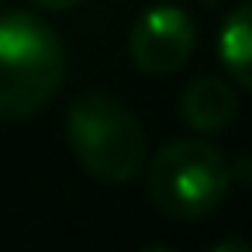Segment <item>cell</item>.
<instances>
[{"label":"cell","instance_id":"obj_1","mask_svg":"<svg viewBox=\"0 0 252 252\" xmlns=\"http://www.w3.org/2000/svg\"><path fill=\"white\" fill-rule=\"evenodd\" d=\"M66 80L59 35L35 14H0V121H25L49 107Z\"/></svg>","mask_w":252,"mask_h":252},{"label":"cell","instance_id":"obj_2","mask_svg":"<svg viewBox=\"0 0 252 252\" xmlns=\"http://www.w3.org/2000/svg\"><path fill=\"white\" fill-rule=\"evenodd\" d=\"M66 138L76 162L104 183H131L145 169V131L138 118L111 94L87 90L69 104Z\"/></svg>","mask_w":252,"mask_h":252},{"label":"cell","instance_id":"obj_3","mask_svg":"<svg viewBox=\"0 0 252 252\" xmlns=\"http://www.w3.org/2000/svg\"><path fill=\"white\" fill-rule=\"evenodd\" d=\"M231 180L235 169L221 149L200 138H176L152 156L145 173V190L162 214L180 221H197L224 200Z\"/></svg>","mask_w":252,"mask_h":252},{"label":"cell","instance_id":"obj_4","mask_svg":"<svg viewBox=\"0 0 252 252\" xmlns=\"http://www.w3.org/2000/svg\"><path fill=\"white\" fill-rule=\"evenodd\" d=\"M193 49H197V28L190 14L180 7H166V4L145 11L128 35L131 63L149 76H169L183 69Z\"/></svg>","mask_w":252,"mask_h":252},{"label":"cell","instance_id":"obj_5","mask_svg":"<svg viewBox=\"0 0 252 252\" xmlns=\"http://www.w3.org/2000/svg\"><path fill=\"white\" fill-rule=\"evenodd\" d=\"M235 114H238V97H235L231 83H224L218 76L193 80L180 97V118L200 135L228 128L235 121Z\"/></svg>","mask_w":252,"mask_h":252},{"label":"cell","instance_id":"obj_6","mask_svg":"<svg viewBox=\"0 0 252 252\" xmlns=\"http://www.w3.org/2000/svg\"><path fill=\"white\" fill-rule=\"evenodd\" d=\"M218 49H221V63L231 73V80L252 90V4H242L228 14Z\"/></svg>","mask_w":252,"mask_h":252},{"label":"cell","instance_id":"obj_7","mask_svg":"<svg viewBox=\"0 0 252 252\" xmlns=\"http://www.w3.org/2000/svg\"><path fill=\"white\" fill-rule=\"evenodd\" d=\"M207 252H252V245L249 242H242V238H221L218 245H211Z\"/></svg>","mask_w":252,"mask_h":252},{"label":"cell","instance_id":"obj_8","mask_svg":"<svg viewBox=\"0 0 252 252\" xmlns=\"http://www.w3.org/2000/svg\"><path fill=\"white\" fill-rule=\"evenodd\" d=\"M32 4H38V7H45V11H69V7L80 4V0H32Z\"/></svg>","mask_w":252,"mask_h":252},{"label":"cell","instance_id":"obj_9","mask_svg":"<svg viewBox=\"0 0 252 252\" xmlns=\"http://www.w3.org/2000/svg\"><path fill=\"white\" fill-rule=\"evenodd\" d=\"M142 252H176V249H166V245H152V249H142Z\"/></svg>","mask_w":252,"mask_h":252},{"label":"cell","instance_id":"obj_10","mask_svg":"<svg viewBox=\"0 0 252 252\" xmlns=\"http://www.w3.org/2000/svg\"><path fill=\"white\" fill-rule=\"evenodd\" d=\"M0 4H4V0H0Z\"/></svg>","mask_w":252,"mask_h":252}]
</instances>
